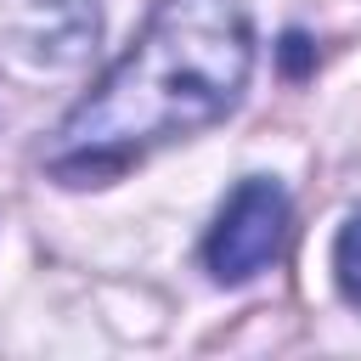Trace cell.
<instances>
[{
    "label": "cell",
    "instance_id": "1",
    "mask_svg": "<svg viewBox=\"0 0 361 361\" xmlns=\"http://www.w3.org/2000/svg\"><path fill=\"white\" fill-rule=\"evenodd\" d=\"M254 68L248 0H158L135 45L62 118L45 169L62 186H96L164 141L226 118Z\"/></svg>",
    "mask_w": 361,
    "mask_h": 361
},
{
    "label": "cell",
    "instance_id": "2",
    "mask_svg": "<svg viewBox=\"0 0 361 361\" xmlns=\"http://www.w3.org/2000/svg\"><path fill=\"white\" fill-rule=\"evenodd\" d=\"M288 243V192L265 175L237 180V192L226 197L220 220L203 237V265L214 282L237 288L248 276H259Z\"/></svg>",
    "mask_w": 361,
    "mask_h": 361
},
{
    "label": "cell",
    "instance_id": "3",
    "mask_svg": "<svg viewBox=\"0 0 361 361\" xmlns=\"http://www.w3.org/2000/svg\"><path fill=\"white\" fill-rule=\"evenodd\" d=\"M333 282H338V293L361 310V209L338 226V243H333Z\"/></svg>",
    "mask_w": 361,
    "mask_h": 361
},
{
    "label": "cell",
    "instance_id": "4",
    "mask_svg": "<svg viewBox=\"0 0 361 361\" xmlns=\"http://www.w3.org/2000/svg\"><path fill=\"white\" fill-rule=\"evenodd\" d=\"M282 56H288V68H305V39L288 34V39H282Z\"/></svg>",
    "mask_w": 361,
    "mask_h": 361
}]
</instances>
